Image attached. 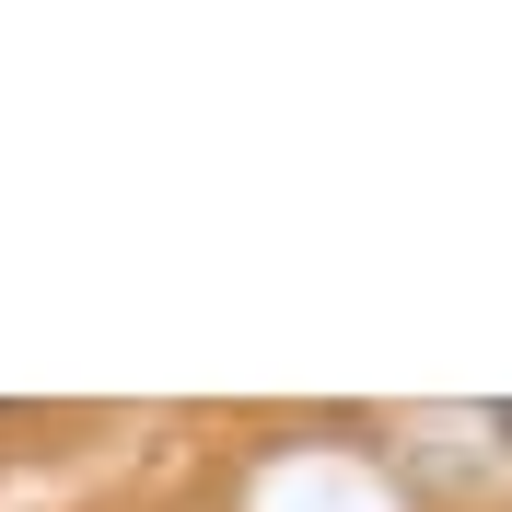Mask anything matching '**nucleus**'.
I'll return each mask as SVG.
<instances>
[{
	"instance_id": "1",
	"label": "nucleus",
	"mask_w": 512,
	"mask_h": 512,
	"mask_svg": "<svg viewBox=\"0 0 512 512\" xmlns=\"http://www.w3.org/2000/svg\"><path fill=\"white\" fill-rule=\"evenodd\" d=\"M489 419H501V431H512V408H489Z\"/></svg>"
}]
</instances>
